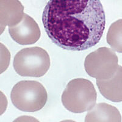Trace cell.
Listing matches in <instances>:
<instances>
[{"mask_svg": "<svg viewBox=\"0 0 122 122\" xmlns=\"http://www.w3.org/2000/svg\"><path fill=\"white\" fill-rule=\"evenodd\" d=\"M42 23L54 44L79 51L100 42L106 17L100 0H50L43 10Z\"/></svg>", "mask_w": 122, "mask_h": 122, "instance_id": "obj_1", "label": "cell"}, {"mask_svg": "<svg viewBox=\"0 0 122 122\" xmlns=\"http://www.w3.org/2000/svg\"><path fill=\"white\" fill-rule=\"evenodd\" d=\"M97 98L93 83L88 79L77 78L68 83L62 95V103L71 112L81 114L91 109Z\"/></svg>", "mask_w": 122, "mask_h": 122, "instance_id": "obj_2", "label": "cell"}, {"mask_svg": "<svg viewBox=\"0 0 122 122\" xmlns=\"http://www.w3.org/2000/svg\"><path fill=\"white\" fill-rule=\"evenodd\" d=\"M13 104L20 111L33 112L42 109L46 103L48 95L42 84L36 81H21L11 91Z\"/></svg>", "mask_w": 122, "mask_h": 122, "instance_id": "obj_3", "label": "cell"}, {"mask_svg": "<svg viewBox=\"0 0 122 122\" xmlns=\"http://www.w3.org/2000/svg\"><path fill=\"white\" fill-rule=\"evenodd\" d=\"M13 65L21 76L39 78L46 73L50 67V58L44 49L38 46L20 50L15 56Z\"/></svg>", "mask_w": 122, "mask_h": 122, "instance_id": "obj_4", "label": "cell"}, {"mask_svg": "<svg viewBox=\"0 0 122 122\" xmlns=\"http://www.w3.org/2000/svg\"><path fill=\"white\" fill-rule=\"evenodd\" d=\"M118 67V59L114 51L101 47L87 56L84 61L85 70L92 78L99 80L109 79Z\"/></svg>", "mask_w": 122, "mask_h": 122, "instance_id": "obj_5", "label": "cell"}, {"mask_svg": "<svg viewBox=\"0 0 122 122\" xmlns=\"http://www.w3.org/2000/svg\"><path fill=\"white\" fill-rule=\"evenodd\" d=\"M9 32L12 39L21 45L34 44L41 36L38 24L32 17L26 14H24L19 23L9 27Z\"/></svg>", "mask_w": 122, "mask_h": 122, "instance_id": "obj_6", "label": "cell"}, {"mask_svg": "<svg viewBox=\"0 0 122 122\" xmlns=\"http://www.w3.org/2000/svg\"><path fill=\"white\" fill-rule=\"evenodd\" d=\"M97 85L101 94L106 99L115 103L122 101V66L118 65L111 78L97 79Z\"/></svg>", "mask_w": 122, "mask_h": 122, "instance_id": "obj_7", "label": "cell"}, {"mask_svg": "<svg viewBox=\"0 0 122 122\" xmlns=\"http://www.w3.org/2000/svg\"><path fill=\"white\" fill-rule=\"evenodd\" d=\"M24 6L19 0H0V25L13 26L24 16Z\"/></svg>", "mask_w": 122, "mask_h": 122, "instance_id": "obj_8", "label": "cell"}, {"mask_svg": "<svg viewBox=\"0 0 122 122\" xmlns=\"http://www.w3.org/2000/svg\"><path fill=\"white\" fill-rule=\"evenodd\" d=\"M85 122H122L119 111L107 103H98L88 111Z\"/></svg>", "mask_w": 122, "mask_h": 122, "instance_id": "obj_9", "label": "cell"}, {"mask_svg": "<svg viewBox=\"0 0 122 122\" xmlns=\"http://www.w3.org/2000/svg\"><path fill=\"white\" fill-rule=\"evenodd\" d=\"M106 39L114 51L122 53V19L117 20L111 25Z\"/></svg>", "mask_w": 122, "mask_h": 122, "instance_id": "obj_10", "label": "cell"}, {"mask_svg": "<svg viewBox=\"0 0 122 122\" xmlns=\"http://www.w3.org/2000/svg\"><path fill=\"white\" fill-rule=\"evenodd\" d=\"M10 61V53L6 46L0 42V75L7 70Z\"/></svg>", "mask_w": 122, "mask_h": 122, "instance_id": "obj_11", "label": "cell"}, {"mask_svg": "<svg viewBox=\"0 0 122 122\" xmlns=\"http://www.w3.org/2000/svg\"><path fill=\"white\" fill-rule=\"evenodd\" d=\"M8 105L7 97L6 95L0 91V116L3 115L6 111Z\"/></svg>", "mask_w": 122, "mask_h": 122, "instance_id": "obj_12", "label": "cell"}, {"mask_svg": "<svg viewBox=\"0 0 122 122\" xmlns=\"http://www.w3.org/2000/svg\"><path fill=\"white\" fill-rule=\"evenodd\" d=\"M5 29H6V26H5L0 25V36L4 32V31L5 30Z\"/></svg>", "mask_w": 122, "mask_h": 122, "instance_id": "obj_13", "label": "cell"}]
</instances>
